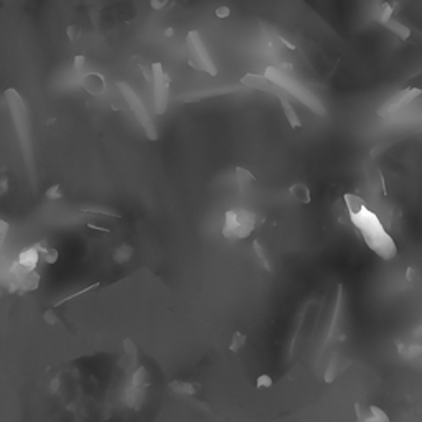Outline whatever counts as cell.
Here are the masks:
<instances>
[{
    "label": "cell",
    "mask_w": 422,
    "mask_h": 422,
    "mask_svg": "<svg viewBox=\"0 0 422 422\" xmlns=\"http://www.w3.org/2000/svg\"><path fill=\"white\" fill-rule=\"evenodd\" d=\"M343 200L347 203L351 223L361 233L363 241L366 243L368 248L373 252H376L379 257H383L384 261L394 259L398 254L394 239L384 229L379 218L368 209L366 201L355 193H347L343 196Z\"/></svg>",
    "instance_id": "1"
},
{
    "label": "cell",
    "mask_w": 422,
    "mask_h": 422,
    "mask_svg": "<svg viewBox=\"0 0 422 422\" xmlns=\"http://www.w3.org/2000/svg\"><path fill=\"white\" fill-rule=\"evenodd\" d=\"M264 76L271 83H274L276 86H279L280 89H284L287 94L292 96L294 99L300 101L302 104L308 108L312 112H315L316 116H325L327 111L323 108L322 101L316 97L312 91H308L305 86H302V84L297 81V80H292L289 73H284L282 69L277 68V66H269L264 71Z\"/></svg>",
    "instance_id": "2"
},
{
    "label": "cell",
    "mask_w": 422,
    "mask_h": 422,
    "mask_svg": "<svg viewBox=\"0 0 422 422\" xmlns=\"http://www.w3.org/2000/svg\"><path fill=\"white\" fill-rule=\"evenodd\" d=\"M4 96L12 114V121H13V125H15L17 136L20 139V142H22V147L28 152L32 145V139H30L32 125H30V111H28V106L25 104L23 97L18 94V91L13 88L7 89Z\"/></svg>",
    "instance_id": "3"
},
{
    "label": "cell",
    "mask_w": 422,
    "mask_h": 422,
    "mask_svg": "<svg viewBox=\"0 0 422 422\" xmlns=\"http://www.w3.org/2000/svg\"><path fill=\"white\" fill-rule=\"evenodd\" d=\"M116 86H117V89H119V93L122 94L124 101L127 102L129 109L132 111V114L136 116L137 122H139L140 125H142L145 136L149 137L150 140H157V139H159L157 127H155V124H153V121L150 119L149 111H147V108L144 106L142 99L139 97V94L129 86L127 83H124V81H117Z\"/></svg>",
    "instance_id": "4"
},
{
    "label": "cell",
    "mask_w": 422,
    "mask_h": 422,
    "mask_svg": "<svg viewBox=\"0 0 422 422\" xmlns=\"http://www.w3.org/2000/svg\"><path fill=\"white\" fill-rule=\"evenodd\" d=\"M257 218L248 209H229L224 215L223 236L226 239H244L251 236Z\"/></svg>",
    "instance_id": "5"
},
{
    "label": "cell",
    "mask_w": 422,
    "mask_h": 422,
    "mask_svg": "<svg viewBox=\"0 0 422 422\" xmlns=\"http://www.w3.org/2000/svg\"><path fill=\"white\" fill-rule=\"evenodd\" d=\"M187 48H188V53H190V60H188L190 66L198 69V71L208 73L209 76L218 74V68L215 65V61L211 60L206 46H205V43H203L200 33L196 30L188 32V35H187Z\"/></svg>",
    "instance_id": "6"
},
{
    "label": "cell",
    "mask_w": 422,
    "mask_h": 422,
    "mask_svg": "<svg viewBox=\"0 0 422 422\" xmlns=\"http://www.w3.org/2000/svg\"><path fill=\"white\" fill-rule=\"evenodd\" d=\"M152 69V88H153V111L162 116L168 108V96H170V76L165 73L162 63L150 65Z\"/></svg>",
    "instance_id": "7"
},
{
    "label": "cell",
    "mask_w": 422,
    "mask_h": 422,
    "mask_svg": "<svg viewBox=\"0 0 422 422\" xmlns=\"http://www.w3.org/2000/svg\"><path fill=\"white\" fill-rule=\"evenodd\" d=\"M243 89H244L243 84H234V86H223V88H209V89H201V91H190V93L180 94L177 99L180 102H198V101H203V99H209V97H218V96L241 93Z\"/></svg>",
    "instance_id": "8"
},
{
    "label": "cell",
    "mask_w": 422,
    "mask_h": 422,
    "mask_svg": "<svg viewBox=\"0 0 422 422\" xmlns=\"http://www.w3.org/2000/svg\"><path fill=\"white\" fill-rule=\"evenodd\" d=\"M241 84H243V86H246V88L259 89V91H262V93L272 94V96H276L277 99H279V97H289V94H287L284 89H280L274 83H271L264 74L248 73V74H244L243 78H241Z\"/></svg>",
    "instance_id": "9"
},
{
    "label": "cell",
    "mask_w": 422,
    "mask_h": 422,
    "mask_svg": "<svg viewBox=\"0 0 422 422\" xmlns=\"http://www.w3.org/2000/svg\"><path fill=\"white\" fill-rule=\"evenodd\" d=\"M83 88L88 91L89 94L93 96H101L104 91H106V80L104 76L99 74V73H89L83 78L81 81Z\"/></svg>",
    "instance_id": "10"
},
{
    "label": "cell",
    "mask_w": 422,
    "mask_h": 422,
    "mask_svg": "<svg viewBox=\"0 0 422 422\" xmlns=\"http://www.w3.org/2000/svg\"><path fill=\"white\" fill-rule=\"evenodd\" d=\"M404 93H406V88L404 89H401V91H398V93L394 94V96H391L388 101H386L381 108H379L378 111H376V114L379 116V117H388L389 114H392V112L394 111H398V109H401L404 106Z\"/></svg>",
    "instance_id": "11"
},
{
    "label": "cell",
    "mask_w": 422,
    "mask_h": 422,
    "mask_svg": "<svg viewBox=\"0 0 422 422\" xmlns=\"http://www.w3.org/2000/svg\"><path fill=\"white\" fill-rule=\"evenodd\" d=\"M40 246H35V248H30V249H25L20 252V259H18V264L25 267V269H30V271H35V267L38 264V259H40Z\"/></svg>",
    "instance_id": "12"
},
{
    "label": "cell",
    "mask_w": 422,
    "mask_h": 422,
    "mask_svg": "<svg viewBox=\"0 0 422 422\" xmlns=\"http://www.w3.org/2000/svg\"><path fill=\"white\" fill-rule=\"evenodd\" d=\"M279 102H280V108H282V111H284L285 119L291 124V127L292 129H300L302 122H300V119L297 116V112H295V109L292 108V104L289 102V97H279Z\"/></svg>",
    "instance_id": "13"
},
{
    "label": "cell",
    "mask_w": 422,
    "mask_h": 422,
    "mask_svg": "<svg viewBox=\"0 0 422 422\" xmlns=\"http://www.w3.org/2000/svg\"><path fill=\"white\" fill-rule=\"evenodd\" d=\"M384 27L388 28L389 32H392L396 35L398 38H401V40H409V37H411V28L409 27H406V25H403L401 22H398V20H388V22L384 23Z\"/></svg>",
    "instance_id": "14"
},
{
    "label": "cell",
    "mask_w": 422,
    "mask_h": 422,
    "mask_svg": "<svg viewBox=\"0 0 422 422\" xmlns=\"http://www.w3.org/2000/svg\"><path fill=\"white\" fill-rule=\"evenodd\" d=\"M291 195L302 205H308L310 203V190H308L304 183H295L291 187Z\"/></svg>",
    "instance_id": "15"
},
{
    "label": "cell",
    "mask_w": 422,
    "mask_h": 422,
    "mask_svg": "<svg viewBox=\"0 0 422 422\" xmlns=\"http://www.w3.org/2000/svg\"><path fill=\"white\" fill-rule=\"evenodd\" d=\"M361 422H389V417H388V414L381 409V407L370 406V416L363 417Z\"/></svg>",
    "instance_id": "16"
},
{
    "label": "cell",
    "mask_w": 422,
    "mask_h": 422,
    "mask_svg": "<svg viewBox=\"0 0 422 422\" xmlns=\"http://www.w3.org/2000/svg\"><path fill=\"white\" fill-rule=\"evenodd\" d=\"M236 180H238V183L241 188H246L248 185H252L256 181L254 175H252L249 170H246V168H243V167L236 168Z\"/></svg>",
    "instance_id": "17"
},
{
    "label": "cell",
    "mask_w": 422,
    "mask_h": 422,
    "mask_svg": "<svg viewBox=\"0 0 422 422\" xmlns=\"http://www.w3.org/2000/svg\"><path fill=\"white\" fill-rule=\"evenodd\" d=\"M170 388L175 392H178V394H185V396H192V394H195V392H196L193 384L183 383V381H173V383H170Z\"/></svg>",
    "instance_id": "18"
},
{
    "label": "cell",
    "mask_w": 422,
    "mask_h": 422,
    "mask_svg": "<svg viewBox=\"0 0 422 422\" xmlns=\"http://www.w3.org/2000/svg\"><path fill=\"white\" fill-rule=\"evenodd\" d=\"M254 251H256V254H257V259H259V264H261L266 271H271L272 269V266H271V261L267 259V254H266V251L264 248L261 246V243L259 241H254Z\"/></svg>",
    "instance_id": "19"
},
{
    "label": "cell",
    "mask_w": 422,
    "mask_h": 422,
    "mask_svg": "<svg viewBox=\"0 0 422 422\" xmlns=\"http://www.w3.org/2000/svg\"><path fill=\"white\" fill-rule=\"evenodd\" d=\"M246 345V335L236 332L233 335V338H231V343H229V350L231 351H239Z\"/></svg>",
    "instance_id": "20"
},
{
    "label": "cell",
    "mask_w": 422,
    "mask_h": 422,
    "mask_svg": "<svg viewBox=\"0 0 422 422\" xmlns=\"http://www.w3.org/2000/svg\"><path fill=\"white\" fill-rule=\"evenodd\" d=\"M392 18V7L386 2V4H383V9H381V15H379V23L381 25H384L386 22H388V20H391Z\"/></svg>",
    "instance_id": "21"
},
{
    "label": "cell",
    "mask_w": 422,
    "mask_h": 422,
    "mask_svg": "<svg viewBox=\"0 0 422 422\" xmlns=\"http://www.w3.org/2000/svg\"><path fill=\"white\" fill-rule=\"evenodd\" d=\"M406 88H417V89L422 91V71H419L417 74H414L412 78L409 80V83H407Z\"/></svg>",
    "instance_id": "22"
},
{
    "label": "cell",
    "mask_w": 422,
    "mask_h": 422,
    "mask_svg": "<svg viewBox=\"0 0 422 422\" xmlns=\"http://www.w3.org/2000/svg\"><path fill=\"white\" fill-rule=\"evenodd\" d=\"M46 198H48V200H58V198H61L60 185H53V187L48 188V192H46Z\"/></svg>",
    "instance_id": "23"
},
{
    "label": "cell",
    "mask_w": 422,
    "mask_h": 422,
    "mask_svg": "<svg viewBox=\"0 0 422 422\" xmlns=\"http://www.w3.org/2000/svg\"><path fill=\"white\" fill-rule=\"evenodd\" d=\"M335 376H336V363L332 361V363H330L328 370H327V373H325V381L327 383H332L333 379H335Z\"/></svg>",
    "instance_id": "24"
},
{
    "label": "cell",
    "mask_w": 422,
    "mask_h": 422,
    "mask_svg": "<svg viewBox=\"0 0 422 422\" xmlns=\"http://www.w3.org/2000/svg\"><path fill=\"white\" fill-rule=\"evenodd\" d=\"M257 388H271L272 386V378L271 376H267V375H262V376H259L257 378Z\"/></svg>",
    "instance_id": "25"
},
{
    "label": "cell",
    "mask_w": 422,
    "mask_h": 422,
    "mask_svg": "<svg viewBox=\"0 0 422 422\" xmlns=\"http://www.w3.org/2000/svg\"><path fill=\"white\" fill-rule=\"evenodd\" d=\"M45 261L48 264H55L56 261H58V251H56V249H48L45 252Z\"/></svg>",
    "instance_id": "26"
},
{
    "label": "cell",
    "mask_w": 422,
    "mask_h": 422,
    "mask_svg": "<svg viewBox=\"0 0 422 422\" xmlns=\"http://www.w3.org/2000/svg\"><path fill=\"white\" fill-rule=\"evenodd\" d=\"M215 13H216L218 18H228L231 15V10H229V7L221 5V7H218V9L215 10Z\"/></svg>",
    "instance_id": "27"
},
{
    "label": "cell",
    "mask_w": 422,
    "mask_h": 422,
    "mask_svg": "<svg viewBox=\"0 0 422 422\" xmlns=\"http://www.w3.org/2000/svg\"><path fill=\"white\" fill-rule=\"evenodd\" d=\"M168 4V0H150V7L153 10H162Z\"/></svg>",
    "instance_id": "28"
},
{
    "label": "cell",
    "mask_w": 422,
    "mask_h": 422,
    "mask_svg": "<svg viewBox=\"0 0 422 422\" xmlns=\"http://www.w3.org/2000/svg\"><path fill=\"white\" fill-rule=\"evenodd\" d=\"M406 279L409 280V282H416V280L419 279V276H417V272L412 269V267H407V272H406Z\"/></svg>",
    "instance_id": "29"
},
{
    "label": "cell",
    "mask_w": 422,
    "mask_h": 422,
    "mask_svg": "<svg viewBox=\"0 0 422 422\" xmlns=\"http://www.w3.org/2000/svg\"><path fill=\"white\" fill-rule=\"evenodd\" d=\"M68 37H69V40H76L80 37V30H78V27H74V25H71L68 28Z\"/></svg>",
    "instance_id": "30"
},
{
    "label": "cell",
    "mask_w": 422,
    "mask_h": 422,
    "mask_svg": "<svg viewBox=\"0 0 422 422\" xmlns=\"http://www.w3.org/2000/svg\"><path fill=\"white\" fill-rule=\"evenodd\" d=\"M419 353H422V347H419V345H417V347H411L409 348V351H407V356L414 358V356H417Z\"/></svg>",
    "instance_id": "31"
},
{
    "label": "cell",
    "mask_w": 422,
    "mask_h": 422,
    "mask_svg": "<svg viewBox=\"0 0 422 422\" xmlns=\"http://www.w3.org/2000/svg\"><path fill=\"white\" fill-rule=\"evenodd\" d=\"M83 66H84V56L83 55L74 56V68L76 69H81Z\"/></svg>",
    "instance_id": "32"
},
{
    "label": "cell",
    "mask_w": 422,
    "mask_h": 422,
    "mask_svg": "<svg viewBox=\"0 0 422 422\" xmlns=\"http://www.w3.org/2000/svg\"><path fill=\"white\" fill-rule=\"evenodd\" d=\"M45 320H46V322H50V323H55V322H56V316H55V315L51 316V310H50V312H46V313H45Z\"/></svg>",
    "instance_id": "33"
},
{
    "label": "cell",
    "mask_w": 422,
    "mask_h": 422,
    "mask_svg": "<svg viewBox=\"0 0 422 422\" xmlns=\"http://www.w3.org/2000/svg\"><path fill=\"white\" fill-rule=\"evenodd\" d=\"M173 33H175V32H173V28H167V30L164 32V35H165V37H167V38H170V37H173Z\"/></svg>",
    "instance_id": "34"
},
{
    "label": "cell",
    "mask_w": 422,
    "mask_h": 422,
    "mask_svg": "<svg viewBox=\"0 0 422 422\" xmlns=\"http://www.w3.org/2000/svg\"><path fill=\"white\" fill-rule=\"evenodd\" d=\"M58 386H60V379L56 378L55 381H51V389H56V388H58Z\"/></svg>",
    "instance_id": "35"
}]
</instances>
